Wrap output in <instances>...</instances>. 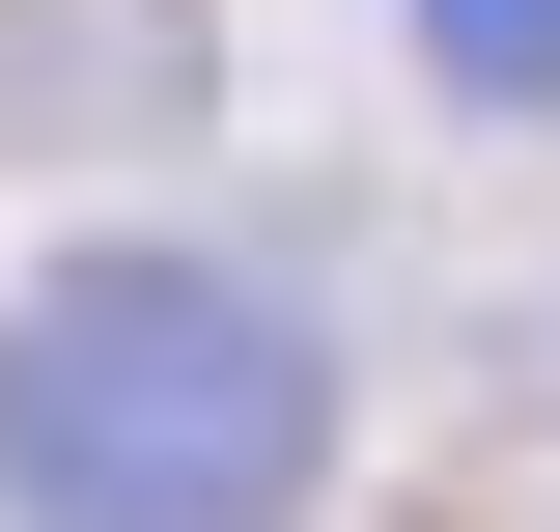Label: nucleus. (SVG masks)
Listing matches in <instances>:
<instances>
[{
    "mask_svg": "<svg viewBox=\"0 0 560 532\" xmlns=\"http://www.w3.org/2000/svg\"><path fill=\"white\" fill-rule=\"evenodd\" d=\"M337 365L224 253H84L0 336V532H308Z\"/></svg>",
    "mask_w": 560,
    "mask_h": 532,
    "instance_id": "f257e3e1",
    "label": "nucleus"
},
{
    "mask_svg": "<svg viewBox=\"0 0 560 532\" xmlns=\"http://www.w3.org/2000/svg\"><path fill=\"white\" fill-rule=\"evenodd\" d=\"M197 84V0H0V113L28 140H140Z\"/></svg>",
    "mask_w": 560,
    "mask_h": 532,
    "instance_id": "f03ea898",
    "label": "nucleus"
},
{
    "mask_svg": "<svg viewBox=\"0 0 560 532\" xmlns=\"http://www.w3.org/2000/svg\"><path fill=\"white\" fill-rule=\"evenodd\" d=\"M420 57L504 84V113H560V0H420Z\"/></svg>",
    "mask_w": 560,
    "mask_h": 532,
    "instance_id": "7ed1b4c3",
    "label": "nucleus"
}]
</instances>
